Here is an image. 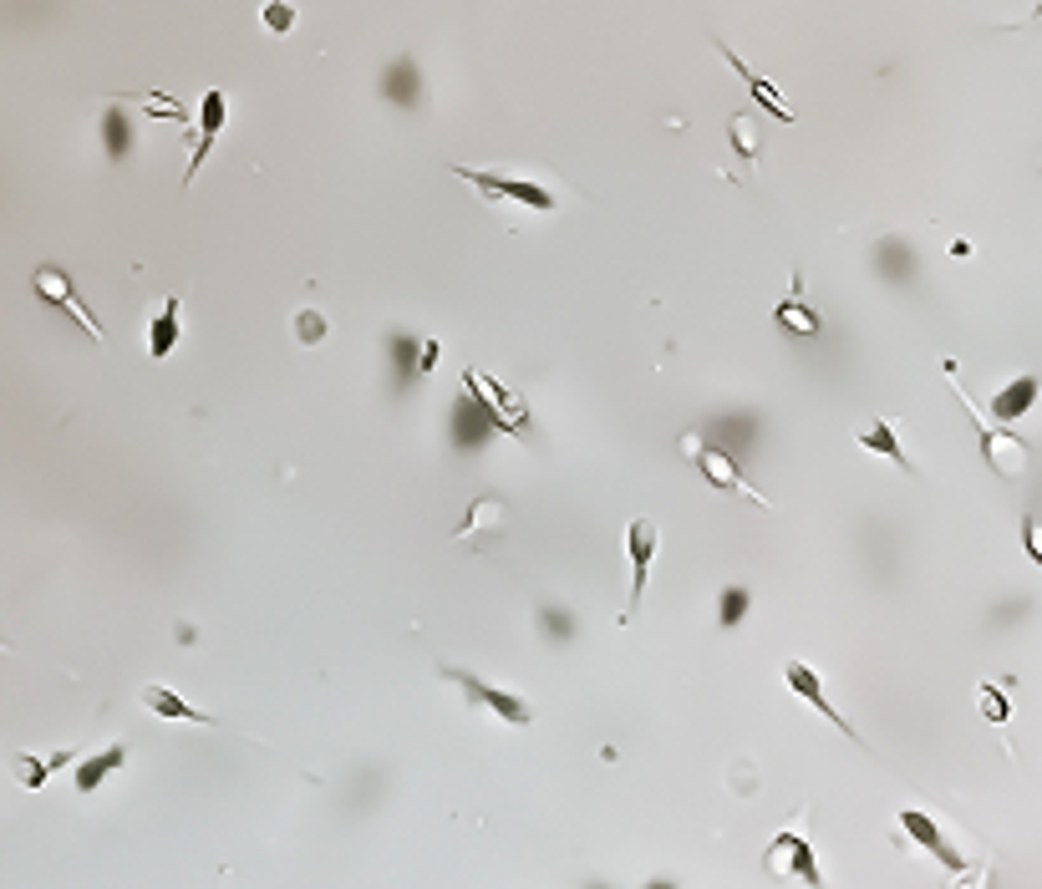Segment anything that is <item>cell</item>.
Masks as SVG:
<instances>
[{"mask_svg": "<svg viewBox=\"0 0 1042 889\" xmlns=\"http://www.w3.org/2000/svg\"><path fill=\"white\" fill-rule=\"evenodd\" d=\"M453 179L473 183L489 204H514V209H529V214H554V209H560V193L544 189L540 179H519V173H493V169H468V163H453Z\"/></svg>", "mask_w": 1042, "mask_h": 889, "instance_id": "obj_1", "label": "cell"}, {"mask_svg": "<svg viewBox=\"0 0 1042 889\" xmlns=\"http://www.w3.org/2000/svg\"><path fill=\"white\" fill-rule=\"evenodd\" d=\"M941 372H946L951 392H956V397H961V407H966V412H971V422H976V443H982L986 468H992L996 478H1018V473L1028 468V447H1022L1018 437L996 433L992 422H986V412H976V402H971V397H966V386L956 382V366H951V361H941Z\"/></svg>", "mask_w": 1042, "mask_h": 889, "instance_id": "obj_2", "label": "cell"}, {"mask_svg": "<svg viewBox=\"0 0 1042 889\" xmlns=\"http://www.w3.org/2000/svg\"><path fill=\"white\" fill-rule=\"evenodd\" d=\"M682 453H687V463H692V468H702V478H708L718 493H732V498H753L758 508H773V498H768V493H758L753 483L743 478V468L732 463V453H722V447L702 443L697 433L682 437Z\"/></svg>", "mask_w": 1042, "mask_h": 889, "instance_id": "obj_3", "label": "cell"}, {"mask_svg": "<svg viewBox=\"0 0 1042 889\" xmlns=\"http://www.w3.org/2000/svg\"><path fill=\"white\" fill-rule=\"evenodd\" d=\"M438 676H443V681H453L458 691H468V701H473V707L493 711V717L509 721V727H529V721H534V707H529L519 691H509V686H493V681H483V676L463 671V666H438Z\"/></svg>", "mask_w": 1042, "mask_h": 889, "instance_id": "obj_4", "label": "cell"}, {"mask_svg": "<svg viewBox=\"0 0 1042 889\" xmlns=\"http://www.w3.org/2000/svg\"><path fill=\"white\" fill-rule=\"evenodd\" d=\"M763 875L768 879H803V885H824V865H819L814 843L803 829H783L768 839L763 849Z\"/></svg>", "mask_w": 1042, "mask_h": 889, "instance_id": "obj_5", "label": "cell"}, {"mask_svg": "<svg viewBox=\"0 0 1042 889\" xmlns=\"http://www.w3.org/2000/svg\"><path fill=\"white\" fill-rule=\"evenodd\" d=\"M657 544H661V529H657V524H651V518H631V529H625V554H631V595H625L621 625H631V615L641 610V595H647Z\"/></svg>", "mask_w": 1042, "mask_h": 889, "instance_id": "obj_6", "label": "cell"}, {"mask_svg": "<svg viewBox=\"0 0 1042 889\" xmlns=\"http://www.w3.org/2000/svg\"><path fill=\"white\" fill-rule=\"evenodd\" d=\"M783 681H789V691H793V697H799L809 711H819V717H824L829 727H839V733L850 737V742H864V737L854 733L850 721H844V717H839V711H834V701H829V691H824V676H819L809 661H799V656H789V661H783Z\"/></svg>", "mask_w": 1042, "mask_h": 889, "instance_id": "obj_7", "label": "cell"}, {"mask_svg": "<svg viewBox=\"0 0 1042 889\" xmlns=\"http://www.w3.org/2000/svg\"><path fill=\"white\" fill-rule=\"evenodd\" d=\"M31 285H37V295H41V301H47V305H57V311H67V315H72V321L87 331V336H92L97 346H102V325H97V315L87 311L82 301H77V290H72V280H67V270H51V265H41Z\"/></svg>", "mask_w": 1042, "mask_h": 889, "instance_id": "obj_8", "label": "cell"}, {"mask_svg": "<svg viewBox=\"0 0 1042 889\" xmlns=\"http://www.w3.org/2000/svg\"><path fill=\"white\" fill-rule=\"evenodd\" d=\"M229 122V97L219 92V87H209L204 97H199V122H193V158H189V173H183V183H193V173L204 169L209 148H214V138L224 133Z\"/></svg>", "mask_w": 1042, "mask_h": 889, "instance_id": "obj_9", "label": "cell"}, {"mask_svg": "<svg viewBox=\"0 0 1042 889\" xmlns=\"http://www.w3.org/2000/svg\"><path fill=\"white\" fill-rule=\"evenodd\" d=\"M900 829L911 834V839L921 843V849H931V853H935V859H941V865H946V869H956V875L971 865L966 853H961L956 843L946 839V829H941V824H935L931 814H921V808H905V814H900Z\"/></svg>", "mask_w": 1042, "mask_h": 889, "instance_id": "obj_10", "label": "cell"}, {"mask_svg": "<svg viewBox=\"0 0 1042 889\" xmlns=\"http://www.w3.org/2000/svg\"><path fill=\"white\" fill-rule=\"evenodd\" d=\"M463 382H468V392H473V397L483 402V412H489V417L499 422L503 433H524V402H514L509 392H503V386H493L489 376L473 372V366H468Z\"/></svg>", "mask_w": 1042, "mask_h": 889, "instance_id": "obj_11", "label": "cell"}, {"mask_svg": "<svg viewBox=\"0 0 1042 889\" xmlns=\"http://www.w3.org/2000/svg\"><path fill=\"white\" fill-rule=\"evenodd\" d=\"M773 325L789 336H819V311L803 295V275H793V285L783 290V301L773 305Z\"/></svg>", "mask_w": 1042, "mask_h": 889, "instance_id": "obj_12", "label": "cell"}, {"mask_svg": "<svg viewBox=\"0 0 1042 889\" xmlns=\"http://www.w3.org/2000/svg\"><path fill=\"white\" fill-rule=\"evenodd\" d=\"M712 47H718V51H722V61H728V67H732V72H738V77H743V87H748V92H753V97H758V102H763V108H768V112H773V118H779V122H793V108H789V97H783V92H779V87H773V82H768V77H758V72H753V67H748V61H743V57H738V51H732V47H722V41H712Z\"/></svg>", "mask_w": 1042, "mask_h": 889, "instance_id": "obj_13", "label": "cell"}, {"mask_svg": "<svg viewBox=\"0 0 1042 889\" xmlns=\"http://www.w3.org/2000/svg\"><path fill=\"white\" fill-rule=\"evenodd\" d=\"M143 707L153 711V717H163V721H189V727H214V717L209 711H199L193 701H183L173 686H158V681H148L143 686Z\"/></svg>", "mask_w": 1042, "mask_h": 889, "instance_id": "obj_14", "label": "cell"}, {"mask_svg": "<svg viewBox=\"0 0 1042 889\" xmlns=\"http://www.w3.org/2000/svg\"><path fill=\"white\" fill-rule=\"evenodd\" d=\"M503 524H509V508H503L493 493H479V498L468 504V518H463V529L453 534V544H479V539H489V534H499Z\"/></svg>", "mask_w": 1042, "mask_h": 889, "instance_id": "obj_15", "label": "cell"}, {"mask_svg": "<svg viewBox=\"0 0 1042 889\" xmlns=\"http://www.w3.org/2000/svg\"><path fill=\"white\" fill-rule=\"evenodd\" d=\"M854 447H864V453H875V457H885V463H895V468L915 473V463L905 457V447H900V433H895V422H890V417L864 422L860 433H854Z\"/></svg>", "mask_w": 1042, "mask_h": 889, "instance_id": "obj_16", "label": "cell"}, {"mask_svg": "<svg viewBox=\"0 0 1042 889\" xmlns=\"http://www.w3.org/2000/svg\"><path fill=\"white\" fill-rule=\"evenodd\" d=\"M179 315H183V295L173 290V295L158 305L153 321H148V361H168V356H173V346H179Z\"/></svg>", "mask_w": 1042, "mask_h": 889, "instance_id": "obj_17", "label": "cell"}, {"mask_svg": "<svg viewBox=\"0 0 1042 889\" xmlns=\"http://www.w3.org/2000/svg\"><path fill=\"white\" fill-rule=\"evenodd\" d=\"M382 97L387 102H397V108H418L422 102V72L412 57H397L392 67H387L382 77Z\"/></svg>", "mask_w": 1042, "mask_h": 889, "instance_id": "obj_18", "label": "cell"}, {"mask_svg": "<svg viewBox=\"0 0 1042 889\" xmlns=\"http://www.w3.org/2000/svg\"><path fill=\"white\" fill-rule=\"evenodd\" d=\"M72 747H61V752H16V778H21V788H47V778L57 768H67L72 762Z\"/></svg>", "mask_w": 1042, "mask_h": 889, "instance_id": "obj_19", "label": "cell"}, {"mask_svg": "<svg viewBox=\"0 0 1042 889\" xmlns=\"http://www.w3.org/2000/svg\"><path fill=\"white\" fill-rule=\"evenodd\" d=\"M1032 402H1038V376H1018V382H1006L1002 392L992 397V417L996 422H1018L1022 412H1032Z\"/></svg>", "mask_w": 1042, "mask_h": 889, "instance_id": "obj_20", "label": "cell"}, {"mask_svg": "<svg viewBox=\"0 0 1042 889\" xmlns=\"http://www.w3.org/2000/svg\"><path fill=\"white\" fill-rule=\"evenodd\" d=\"M122 762H128V747H102L97 757H87L82 768H77V794H97L108 782V772H118Z\"/></svg>", "mask_w": 1042, "mask_h": 889, "instance_id": "obj_21", "label": "cell"}, {"mask_svg": "<svg viewBox=\"0 0 1042 889\" xmlns=\"http://www.w3.org/2000/svg\"><path fill=\"white\" fill-rule=\"evenodd\" d=\"M102 138H108V158H128V148H132V122H128V112H122V97H112L108 118H102Z\"/></svg>", "mask_w": 1042, "mask_h": 889, "instance_id": "obj_22", "label": "cell"}, {"mask_svg": "<svg viewBox=\"0 0 1042 889\" xmlns=\"http://www.w3.org/2000/svg\"><path fill=\"white\" fill-rule=\"evenodd\" d=\"M728 138H732V148L743 153V163L753 169L758 158H763V133H758V122L748 118V112H738V118L728 122Z\"/></svg>", "mask_w": 1042, "mask_h": 889, "instance_id": "obj_23", "label": "cell"}, {"mask_svg": "<svg viewBox=\"0 0 1042 889\" xmlns=\"http://www.w3.org/2000/svg\"><path fill=\"white\" fill-rule=\"evenodd\" d=\"M264 31H270V37H290V31H295V6H290V0H264Z\"/></svg>", "mask_w": 1042, "mask_h": 889, "instance_id": "obj_24", "label": "cell"}, {"mask_svg": "<svg viewBox=\"0 0 1042 889\" xmlns=\"http://www.w3.org/2000/svg\"><path fill=\"white\" fill-rule=\"evenodd\" d=\"M976 707H982V717L996 721V727L1012 717V707H1006V697H1002V686H976Z\"/></svg>", "mask_w": 1042, "mask_h": 889, "instance_id": "obj_25", "label": "cell"}, {"mask_svg": "<svg viewBox=\"0 0 1042 889\" xmlns=\"http://www.w3.org/2000/svg\"><path fill=\"white\" fill-rule=\"evenodd\" d=\"M122 102H132V108L153 112V118H173V122H183V102H179V97H122Z\"/></svg>", "mask_w": 1042, "mask_h": 889, "instance_id": "obj_26", "label": "cell"}, {"mask_svg": "<svg viewBox=\"0 0 1042 889\" xmlns=\"http://www.w3.org/2000/svg\"><path fill=\"white\" fill-rule=\"evenodd\" d=\"M743 615H748V589H738V585L722 589V625L732 630V625L743 620Z\"/></svg>", "mask_w": 1042, "mask_h": 889, "instance_id": "obj_27", "label": "cell"}, {"mask_svg": "<svg viewBox=\"0 0 1042 889\" xmlns=\"http://www.w3.org/2000/svg\"><path fill=\"white\" fill-rule=\"evenodd\" d=\"M1022 549H1028L1032 554V559H1038V569H1042V518H1022Z\"/></svg>", "mask_w": 1042, "mask_h": 889, "instance_id": "obj_28", "label": "cell"}, {"mask_svg": "<svg viewBox=\"0 0 1042 889\" xmlns=\"http://www.w3.org/2000/svg\"><path fill=\"white\" fill-rule=\"evenodd\" d=\"M295 331H300V341H305V346H315V341L325 336V321L315 311H300L295 315Z\"/></svg>", "mask_w": 1042, "mask_h": 889, "instance_id": "obj_29", "label": "cell"}, {"mask_svg": "<svg viewBox=\"0 0 1042 889\" xmlns=\"http://www.w3.org/2000/svg\"><path fill=\"white\" fill-rule=\"evenodd\" d=\"M1032 26H1042V6H1038V16H1032Z\"/></svg>", "mask_w": 1042, "mask_h": 889, "instance_id": "obj_30", "label": "cell"}, {"mask_svg": "<svg viewBox=\"0 0 1042 889\" xmlns=\"http://www.w3.org/2000/svg\"><path fill=\"white\" fill-rule=\"evenodd\" d=\"M0 650H11V646H6V640H0Z\"/></svg>", "mask_w": 1042, "mask_h": 889, "instance_id": "obj_31", "label": "cell"}]
</instances>
